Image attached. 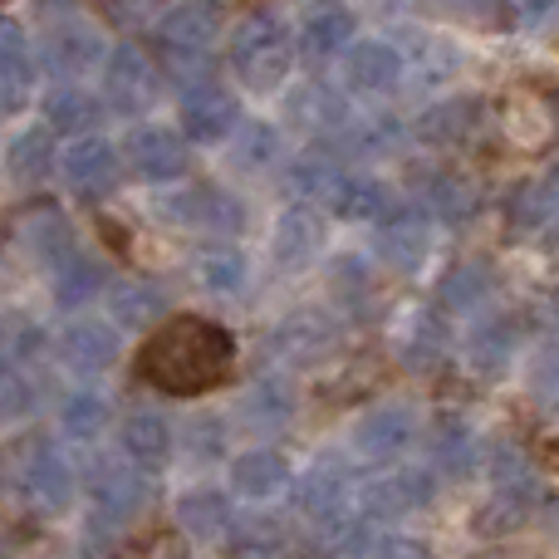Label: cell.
<instances>
[{
    "label": "cell",
    "mask_w": 559,
    "mask_h": 559,
    "mask_svg": "<svg viewBox=\"0 0 559 559\" xmlns=\"http://www.w3.org/2000/svg\"><path fill=\"white\" fill-rule=\"evenodd\" d=\"M187 456H197V462L226 456V423L222 417H192V423H187Z\"/></svg>",
    "instance_id": "681fc988"
},
{
    "label": "cell",
    "mask_w": 559,
    "mask_h": 559,
    "mask_svg": "<svg viewBox=\"0 0 559 559\" xmlns=\"http://www.w3.org/2000/svg\"><path fill=\"white\" fill-rule=\"evenodd\" d=\"M481 123H486L481 98H447V104L427 108V114L417 118V138L432 147H462L481 133Z\"/></svg>",
    "instance_id": "44dd1931"
},
{
    "label": "cell",
    "mask_w": 559,
    "mask_h": 559,
    "mask_svg": "<svg viewBox=\"0 0 559 559\" xmlns=\"http://www.w3.org/2000/svg\"><path fill=\"white\" fill-rule=\"evenodd\" d=\"M123 157L143 182H177L187 173V138L163 123H143L128 133Z\"/></svg>",
    "instance_id": "9c48e42d"
},
{
    "label": "cell",
    "mask_w": 559,
    "mask_h": 559,
    "mask_svg": "<svg viewBox=\"0 0 559 559\" xmlns=\"http://www.w3.org/2000/svg\"><path fill=\"white\" fill-rule=\"evenodd\" d=\"M84 486H88V501H94L98 531H123L147 506V476L138 472V466L118 462V456H98V462L88 466Z\"/></svg>",
    "instance_id": "5b68a950"
},
{
    "label": "cell",
    "mask_w": 559,
    "mask_h": 559,
    "mask_svg": "<svg viewBox=\"0 0 559 559\" xmlns=\"http://www.w3.org/2000/svg\"><path fill=\"white\" fill-rule=\"evenodd\" d=\"M515 338H521L515 319L496 314V319H486V324L472 329V338H466V358H472V368H481V373H501L515 354Z\"/></svg>",
    "instance_id": "4dcf8cb0"
},
{
    "label": "cell",
    "mask_w": 559,
    "mask_h": 559,
    "mask_svg": "<svg viewBox=\"0 0 559 559\" xmlns=\"http://www.w3.org/2000/svg\"><path fill=\"white\" fill-rule=\"evenodd\" d=\"M157 88H163V69H157V59L143 45L128 39L114 55H104V104L114 114H123V118L147 114L157 104Z\"/></svg>",
    "instance_id": "8992f818"
},
{
    "label": "cell",
    "mask_w": 559,
    "mask_h": 559,
    "mask_svg": "<svg viewBox=\"0 0 559 559\" xmlns=\"http://www.w3.org/2000/svg\"><path fill=\"white\" fill-rule=\"evenodd\" d=\"M540 192H545V202H550V212H559V163L550 167V177L540 182Z\"/></svg>",
    "instance_id": "9f6ffc18"
},
{
    "label": "cell",
    "mask_w": 559,
    "mask_h": 559,
    "mask_svg": "<svg viewBox=\"0 0 559 559\" xmlns=\"http://www.w3.org/2000/svg\"><path fill=\"white\" fill-rule=\"evenodd\" d=\"M295 417V388L280 383V378H255L241 397V423L251 432H280Z\"/></svg>",
    "instance_id": "d4e9b609"
},
{
    "label": "cell",
    "mask_w": 559,
    "mask_h": 559,
    "mask_svg": "<svg viewBox=\"0 0 559 559\" xmlns=\"http://www.w3.org/2000/svg\"><path fill=\"white\" fill-rule=\"evenodd\" d=\"M338 334H344V324H338L329 309L305 305V309H295V314L280 319L271 344H275L280 358H289V364H314V358H324L329 348L338 344Z\"/></svg>",
    "instance_id": "7c38bea8"
},
{
    "label": "cell",
    "mask_w": 559,
    "mask_h": 559,
    "mask_svg": "<svg viewBox=\"0 0 559 559\" xmlns=\"http://www.w3.org/2000/svg\"><path fill=\"white\" fill-rule=\"evenodd\" d=\"M236 364V338L226 324L202 314H177L147 334L138 354V378L173 397H197L216 388Z\"/></svg>",
    "instance_id": "6da1fadb"
},
{
    "label": "cell",
    "mask_w": 559,
    "mask_h": 559,
    "mask_svg": "<svg viewBox=\"0 0 559 559\" xmlns=\"http://www.w3.org/2000/svg\"><path fill=\"white\" fill-rule=\"evenodd\" d=\"M108 314L123 329H153L167 319V289L153 280H118L108 285Z\"/></svg>",
    "instance_id": "603a6c76"
},
{
    "label": "cell",
    "mask_w": 559,
    "mask_h": 559,
    "mask_svg": "<svg viewBox=\"0 0 559 559\" xmlns=\"http://www.w3.org/2000/svg\"><path fill=\"white\" fill-rule=\"evenodd\" d=\"M5 167L15 182H39V177L55 167V143H49V128H25V133L10 143Z\"/></svg>",
    "instance_id": "f35d334b"
},
{
    "label": "cell",
    "mask_w": 559,
    "mask_h": 559,
    "mask_svg": "<svg viewBox=\"0 0 559 559\" xmlns=\"http://www.w3.org/2000/svg\"><path fill=\"white\" fill-rule=\"evenodd\" d=\"M98 118V98L84 94L79 84H59L45 94V123L55 133H88Z\"/></svg>",
    "instance_id": "e575fe53"
},
{
    "label": "cell",
    "mask_w": 559,
    "mask_h": 559,
    "mask_svg": "<svg viewBox=\"0 0 559 559\" xmlns=\"http://www.w3.org/2000/svg\"><path fill=\"white\" fill-rule=\"evenodd\" d=\"M447 348H452V334H447V324L437 314H413V324H407L403 344H397V354H403L407 368H417V373H427V368H437L447 358Z\"/></svg>",
    "instance_id": "d6a6232c"
},
{
    "label": "cell",
    "mask_w": 559,
    "mask_h": 559,
    "mask_svg": "<svg viewBox=\"0 0 559 559\" xmlns=\"http://www.w3.org/2000/svg\"><path fill=\"white\" fill-rule=\"evenodd\" d=\"M59 25L45 29V45H39V59H45L49 74L74 79L88 74V69H104V35L94 25L74 15V10H55Z\"/></svg>",
    "instance_id": "ba28073f"
},
{
    "label": "cell",
    "mask_w": 559,
    "mask_h": 559,
    "mask_svg": "<svg viewBox=\"0 0 559 559\" xmlns=\"http://www.w3.org/2000/svg\"><path fill=\"white\" fill-rule=\"evenodd\" d=\"M118 442H123V456L138 472H163L167 456H173V423L163 413H153V407H138V413L123 417Z\"/></svg>",
    "instance_id": "ac0fdd59"
},
{
    "label": "cell",
    "mask_w": 559,
    "mask_h": 559,
    "mask_svg": "<svg viewBox=\"0 0 559 559\" xmlns=\"http://www.w3.org/2000/svg\"><path fill=\"white\" fill-rule=\"evenodd\" d=\"M55 354L69 373L94 378L118 364V329L108 324V319H74V324H64V334L55 338Z\"/></svg>",
    "instance_id": "9a60e30c"
},
{
    "label": "cell",
    "mask_w": 559,
    "mask_h": 559,
    "mask_svg": "<svg viewBox=\"0 0 559 559\" xmlns=\"http://www.w3.org/2000/svg\"><path fill=\"white\" fill-rule=\"evenodd\" d=\"M275 157V133L265 123H246L236 138V163L241 167H265Z\"/></svg>",
    "instance_id": "f907efd6"
},
{
    "label": "cell",
    "mask_w": 559,
    "mask_h": 559,
    "mask_svg": "<svg viewBox=\"0 0 559 559\" xmlns=\"http://www.w3.org/2000/svg\"><path fill=\"white\" fill-rule=\"evenodd\" d=\"M231 555L236 559H285L289 555V535L280 521H246L231 535Z\"/></svg>",
    "instance_id": "7bdbcfd3"
},
{
    "label": "cell",
    "mask_w": 559,
    "mask_h": 559,
    "mask_svg": "<svg viewBox=\"0 0 559 559\" xmlns=\"http://www.w3.org/2000/svg\"><path fill=\"white\" fill-rule=\"evenodd\" d=\"M29 403H35V388H29V378L20 373L15 358L0 354V423H15V417H25Z\"/></svg>",
    "instance_id": "7dc6e473"
},
{
    "label": "cell",
    "mask_w": 559,
    "mask_h": 559,
    "mask_svg": "<svg viewBox=\"0 0 559 559\" xmlns=\"http://www.w3.org/2000/svg\"><path fill=\"white\" fill-rule=\"evenodd\" d=\"M59 173H64L74 197L98 202V197H108L118 182V147L108 143V138H79V143H69V153L59 157Z\"/></svg>",
    "instance_id": "4fadbf2b"
},
{
    "label": "cell",
    "mask_w": 559,
    "mask_h": 559,
    "mask_svg": "<svg viewBox=\"0 0 559 559\" xmlns=\"http://www.w3.org/2000/svg\"><path fill=\"white\" fill-rule=\"evenodd\" d=\"M413 187H417V197H423L427 212L442 216V222H466V216H476V206H481V192H476V182H466L462 173L417 167Z\"/></svg>",
    "instance_id": "ffe728a7"
},
{
    "label": "cell",
    "mask_w": 559,
    "mask_h": 559,
    "mask_svg": "<svg viewBox=\"0 0 559 559\" xmlns=\"http://www.w3.org/2000/svg\"><path fill=\"white\" fill-rule=\"evenodd\" d=\"M364 550H373V525L358 511H344L319 525V555L324 559H358Z\"/></svg>",
    "instance_id": "d590c367"
},
{
    "label": "cell",
    "mask_w": 559,
    "mask_h": 559,
    "mask_svg": "<svg viewBox=\"0 0 559 559\" xmlns=\"http://www.w3.org/2000/svg\"><path fill=\"white\" fill-rule=\"evenodd\" d=\"M295 118H299V123H309L314 133H324L329 143H334V138L348 128V118H354V114H348V104L334 94V88H319V84H314V88H305V94L295 98Z\"/></svg>",
    "instance_id": "8d00e7d4"
},
{
    "label": "cell",
    "mask_w": 559,
    "mask_h": 559,
    "mask_svg": "<svg viewBox=\"0 0 559 559\" xmlns=\"http://www.w3.org/2000/svg\"><path fill=\"white\" fill-rule=\"evenodd\" d=\"M344 84L358 94H393L403 84V55L388 39H358L344 49Z\"/></svg>",
    "instance_id": "e0dca14e"
},
{
    "label": "cell",
    "mask_w": 559,
    "mask_h": 559,
    "mask_svg": "<svg viewBox=\"0 0 559 559\" xmlns=\"http://www.w3.org/2000/svg\"><path fill=\"white\" fill-rule=\"evenodd\" d=\"M104 15L118 20V25H133V20H143V10H138V5H108Z\"/></svg>",
    "instance_id": "6f0895ef"
},
{
    "label": "cell",
    "mask_w": 559,
    "mask_h": 559,
    "mask_svg": "<svg viewBox=\"0 0 559 559\" xmlns=\"http://www.w3.org/2000/svg\"><path fill=\"white\" fill-rule=\"evenodd\" d=\"M491 476H496V491H540V486H535V472H531V456H525L515 442H496Z\"/></svg>",
    "instance_id": "f6af8a7d"
},
{
    "label": "cell",
    "mask_w": 559,
    "mask_h": 559,
    "mask_svg": "<svg viewBox=\"0 0 559 559\" xmlns=\"http://www.w3.org/2000/svg\"><path fill=\"white\" fill-rule=\"evenodd\" d=\"M354 466L338 462V456H319L314 466H309L305 476H299L295 486V501L299 511L309 515V521H334V515H344L348 506H354Z\"/></svg>",
    "instance_id": "30bf717a"
},
{
    "label": "cell",
    "mask_w": 559,
    "mask_h": 559,
    "mask_svg": "<svg viewBox=\"0 0 559 559\" xmlns=\"http://www.w3.org/2000/svg\"><path fill=\"white\" fill-rule=\"evenodd\" d=\"M397 138H403L397 118L373 114V118H348V128L334 138V143H338V147H348L354 157H373V153H393Z\"/></svg>",
    "instance_id": "74e56055"
},
{
    "label": "cell",
    "mask_w": 559,
    "mask_h": 559,
    "mask_svg": "<svg viewBox=\"0 0 559 559\" xmlns=\"http://www.w3.org/2000/svg\"><path fill=\"white\" fill-rule=\"evenodd\" d=\"M197 280H202L212 295H236L246 285V255L236 246H216L197 261Z\"/></svg>",
    "instance_id": "ee69618b"
},
{
    "label": "cell",
    "mask_w": 559,
    "mask_h": 559,
    "mask_svg": "<svg viewBox=\"0 0 559 559\" xmlns=\"http://www.w3.org/2000/svg\"><path fill=\"white\" fill-rule=\"evenodd\" d=\"M417 437V413L403 403H383L354 423V452L368 462H393L407 442Z\"/></svg>",
    "instance_id": "2e32d148"
},
{
    "label": "cell",
    "mask_w": 559,
    "mask_h": 559,
    "mask_svg": "<svg viewBox=\"0 0 559 559\" xmlns=\"http://www.w3.org/2000/svg\"><path fill=\"white\" fill-rule=\"evenodd\" d=\"M177 525L202 545H231L241 521H236L231 501H226L222 491H187L182 501H177Z\"/></svg>",
    "instance_id": "7402d4cb"
},
{
    "label": "cell",
    "mask_w": 559,
    "mask_h": 559,
    "mask_svg": "<svg viewBox=\"0 0 559 559\" xmlns=\"http://www.w3.org/2000/svg\"><path fill=\"white\" fill-rule=\"evenodd\" d=\"M476 559H521L515 550H486V555H476Z\"/></svg>",
    "instance_id": "91938a15"
},
{
    "label": "cell",
    "mask_w": 559,
    "mask_h": 559,
    "mask_svg": "<svg viewBox=\"0 0 559 559\" xmlns=\"http://www.w3.org/2000/svg\"><path fill=\"white\" fill-rule=\"evenodd\" d=\"M511 216L521 226H540L545 216H550V202H545V192H540V182H525L521 192H515V202H511Z\"/></svg>",
    "instance_id": "f5cc1de1"
},
{
    "label": "cell",
    "mask_w": 559,
    "mask_h": 559,
    "mask_svg": "<svg viewBox=\"0 0 559 559\" xmlns=\"http://www.w3.org/2000/svg\"><path fill=\"white\" fill-rule=\"evenodd\" d=\"M0 79H20L29 84V39L25 29L15 25V15H0Z\"/></svg>",
    "instance_id": "bcb514c9"
},
{
    "label": "cell",
    "mask_w": 559,
    "mask_h": 559,
    "mask_svg": "<svg viewBox=\"0 0 559 559\" xmlns=\"http://www.w3.org/2000/svg\"><path fill=\"white\" fill-rule=\"evenodd\" d=\"M319 236H324V231H319V216L309 212V206H289V212H280L275 241H271L275 265H280V271H299V265L319 251Z\"/></svg>",
    "instance_id": "4316f807"
},
{
    "label": "cell",
    "mask_w": 559,
    "mask_h": 559,
    "mask_svg": "<svg viewBox=\"0 0 559 559\" xmlns=\"http://www.w3.org/2000/svg\"><path fill=\"white\" fill-rule=\"evenodd\" d=\"M344 182V167H338L334 153L314 147V153H299L295 167H289V187L305 197H334V187Z\"/></svg>",
    "instance_id": "b9f144b4"
},
{
    "label": "cell",
    "mask_w": 559,
    "mask_h": 559,
    "mask_svg": "<svg viewBox=\"0 0 559 559\" xmlns=\"http://www.w3.org/2000/svg\"><path fill=\"white\" fill-rule=\"evenodd\" d=\"M59 427H64V437H74V442H94L108 427V403L98 393H88V388H79V393H69L64 403H59Z\"/></svg>",
    "instance_id": "ab89813d"
},
{
    "label": "cell",
    "mask_w": 559,
    "mask_h": 559,
    "mask_svg": "<svg viewBox=\"0 0 559 559\" xmlns=\"http://www.w3.org/2000/svg\"><path fill=\"white\" fill-rule=\"evenodd\" d=\"M329 206L344 222H383V216H393L397 197L383 182H373V177H344L334 187V197H329Z\"/></svg>",
    "instance_id": "f1b7e54d"
},
{
    "label": "cell",
    "mask_w": 559,
    "mask_h": 559,
    "mask_svg": "<svg viewBox=\"0 0 559 559\" xmlns=\"http://www.w3.org/2000/svg\"><path fill=\"white\" fill-rule=\"evenodd\" d=\"M163 212L177 226H197V231H241L246 212L231 192H216V187H192L177 202H163Z\"/></svg>",
    "instance_id": "d6986e66"
},
{
    "label": "cell",
    "mask_w": 559,
    "mask_h": 559,
    "mask_svg": "<svg viewBox=\"0 0 559 559\" xmlns=\"http://www.w3.org/2000/svg\"><path fill=\"white\" fill-rule=\"evenodd\" d=\"M491 289H496L491 265H486V261H462V265H452V271L442 275L437 299H442L447 309H476V305H486V299H491Z\"/></svg>",
    "instance_id": "836d02e7"
},
{
    "label": "cell",
    "mask_w": 559,
    "mask_h": 559,
    "mask_svg": "<svg viewBox=\"0 0 559 559\" xmlns=\"http://www.w3.org/2000/svg\"><path fill=\"white\" fill-rule=\"evenodd\" d=\"M25 246L49 265V271L79 251V246H74V226H69L55 206H39V212L25 216Z\"/></svg>",
    "instance_id": "f546056e"
},
{
    "label": "cell",
    "mask_w": 559,
    "mask_h": 559,
    "mask_svg": "<svg viewBox=\"0 0 559 559\" xmlns=\"http://www.w3.org/2000/svg\"><path fill=\"white\" fill-rule=\"evenodd\" d=\"M368 559H432V555H427L417 540H383V545H373Z\"/></svg>",
    "instance_id": "db71d44e"
},
{
    "label": "cell",
    "mask_w": 559,
    "mask_h": 559,
    "mask_svg": "<svg viewBox=\"0 0 559 559\" xmlns=\"http://www.w3.org/2000/svg\"><path fill=\"white\" fill-rule=\"evenodd\" d=\"M285 481H289V462L280 452H265V447L241 452L231 462V486H236V496H246V501H271Z\"/></svg>",
    "instance_id": "83f0119b"
},
{
    "label": "cell",
    "mask_w": 559,
    "mask_h": 559,
    "mask_svg": "<svg viewBox=\"0 0 559 559\" xmlns=\"http://www.w3.org/2000/svg\"><path fill=\"white\" fill-rule=\"evenodd\" d=\"M535 506H540V491H496V501L476 515V531L481 535H511L531 521Z\"/></svg>",
    "instance_id": "60d3db41"
},
{
    "label": "cell",
    "mask_w": 559,
    "mask_h": 559,
    "mask_svg": "<svg viewBox=\"0 0 559 559\" xmlns=\"http://www.w3.org/2000/svg\"><path fill=\"white\" fill-rule=\"evenodd\" d=\"M104 285H108L104 261H94V255H84V251H74L69 261L55 265V299H59L64 309L88 305V299H94Z\"/></svg>",
    "instance_id": "1f68e13d"
},
{
    "label": "cell",
    "mask_w": 559,
    "mask_h": 559,
    "mask_svg": "<svg viewBox=\"0 0 559 559\" xmlns=\"http://www.w3.org/2000/svg\"><path fill=\"white\" fill-rule=\"evenodd\" d=\"M427 452H432V466L447 476H466L476 466V432L466 417H437L427 427Z\"/></svg>",
    "instance_id": "484cf974"
},
{
    "label": "cell",
    "mask_w": 559,
    "mask_h": 559,
    "mask_svg": "<svg viewBox=\"0 0 559 559\" xmlns=\"http://www.w3.org/2000/svg\"><path fill=\"white\" fill-rule=\"evenodd\" d=\"M15 491L35 515H59L74 501V466L49 437H29L15 456Z\"/></svg>",
    "instance_id": "277c9868"
},
{
    "label": "cell",
    "mask_w": 559,
    "mask_h": 559,
    "mask_svg": "<svg viewBox=\"0 0 559 559\" xmlns=\"http://www.w3.org/2000/svg\"><path fill=\"white\" fill-rule=\"evenodd\" d=\"M329 280H334V289L344 299H364L368 289H373V275H368V265L358 261V255H344V261H334V275H329Z\"/></svg>",
    "instance_id": "816d5d0a"
},
{
    "label": "cell",
    "mask_w": 559,
    "mask_h": 559,
    "mask_svg": "<svg viewBox=\"0 0 559 559\" xmlns=\"http://www.w3.org/2000/svg\"><path fill=\"white\" fill-rule=\"evenodd\" d=\"M289 59H295V45H289V29L280 20V10L255 5L236 20L231 39H226V64H231V74L246 88H261V94L280 88L289 74Z\"/></svg>",
    "instance_id": "7a4b0ae2"
},
{
    "label": "cell",
    "mask_w": 559,
    "mask_h": 559,
    "mask_svg": "<svg viewBox=\"0 0 559 559\" xmlns=\"http://www.w3.org/2000/svg\"><path fill=\"white\" fill-rule=\"evenodd\" d=\"M427 251H432V222L423 216V206L397 202L393 216L378 222V255H383V265L413 275V271H423Z\"/></svg>",
    "instance_id": "8fae6325"
},
{
    "label": "cell",
    "mask_w": 559,
    "mask_h": 559,
    "mask_svg": "<svg viewBox=\"0 0 559 559\" xmlns=\"http://www.w3.org/2000/svg\"><path fill=\"white\" fill-rule=\"evenodd\" d=\"M241 123V104L236 94H226L222 84H197L182 88V133L187 143H222L226 133H236Z\"/></svg>",
    "instance_id": "5bb4252c"
},
{
    "label": "cell",
    "mask_w": 559,
    "mask_h": 559,
    "mask_svg": "<svg viewBox=\"0 0 559 559\" xmlns=\"http://www.w3.org/2000/svg\"><path fill=\"white\" fill-rule=\"evenodd\" d=\"M432 496H437V476L417 472V466H403V472H388V476H368V481L354 486V506L368 525L423 511Z\"/></svg>",
    "instance_id": "52a82bcc"
},
{
    "label": "cell",
    "mask_w": 559,
    "mask_h": 559,
    "mask_svg": "<svg viewBox=\"0 0 559 559\" xmlns=\"http://www.w3.org/2000/svg\"><path fill=\"white\" fill-rule=\"evenodd\" d=\"M216 29H222V10L216 5H173L157 20V55H163L167 74L182 79V88L212 84Z\"/></svg>",
    "instance_id": "3957f363"
},
{
    "label": "cell",
    "mask_w": 559,
    "mask_h": 559,
    "mask_svg": "<svg viewBox=\"0 0 559 559\" xmlns=\"http://www.w3.org/2000/svg\"><path fill=\"white\" fill-rule=\"evenodd\" d=\"M29 98V84H20V79H0V118L5 114H20Z\"/></svg>",
    "instance_id": "11a10c76"
},
{
    "label": "cell",
    "mask_w": 559,
    "mask_h": 559,
    "mask_svg": "<svg viewBox=\"0 0 559 559\" xmlns=\"http://www.w3.org/2000/svg\"><path fill=\"white\" fill-rule=\"evenodd\" d=\"M550 314L559 319V289H555V295H550Z\"/></svg>",
    "instance_id": "94428289"
},
{
    "label": "cell",
    "mask_w": 559,
    "mask_h": 559,
    "mask_svg": "<svg viewBox=\"0 0 559 559\" xmlns=\"http://www.w3.org/2000/svg\"><path fill=\"white\" fill-rule=\"evenodd\" d=\"M545 521H550V531L559 535V496H555V501H550V506H545Z\"/></svg>",
    "instance_id": "680465c9"
},
{
    "label": "cell",
    "mask_w": 559,
    "mask_h": 559,
    "mask_svg": "<svg viewBox=\"0 0 559 559\" xmlns=\"http://www.w3.org/2000/svg\"><path fill=\"white\" fill-rule=\"evenodd\" d=\"M531 397L545 413H559V344L540 348L531 364Z\"/></svg>",
    "instance_id": "c3c4849f"
},
{
    "label": "cell",
    "mask_w": 559,
    "mask_h": 559,
    "mask_svg": "<svg viewBox=\"0 0 559 559\" xmlns=\"http://www.w3.org/2000/svg\"><path fill=\"white\" fill-rule=\"evenodd\" d=\"M354 45V10L348 5H314L305 10L299 20V49L309 59H329V55H344Z\"/></svg>",
    "instance_id": "cb8c5ba5"
}]
</instances>
